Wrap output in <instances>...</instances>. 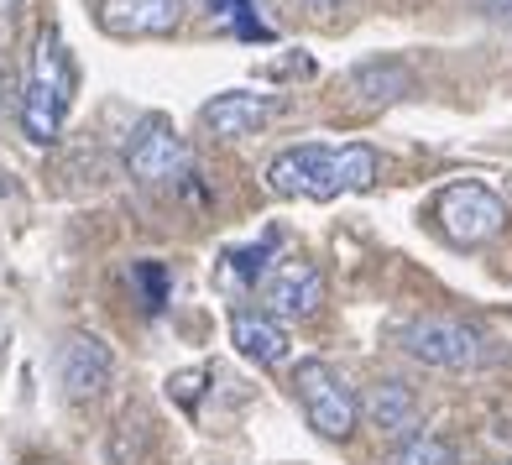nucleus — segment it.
Returning <instances> with one entry per match:
<instances>
[{"mask_svg": "<svg viewBox=\"0 0 512 465\" xmlns=\"http://www.w3.org/2000/svg\"><path fill=\"white\" fill-rule=\"evenodd\" d=\"M377 168H382L377 147H366V142H345V147L304 142L267 162V183L283 199H340V194L371 189Z\"/></svg>", "mask_w": 512, "mask_h": 465, "instance_id": "f257e3e1", "label": "nucleus"}, {"mask_svg": "<svg viewBox=\"0 0 512 465\" xmlns=\"http://www.w3.org/2000/svg\"><path fill=\"white\" fill-rule=\"evenodd\" d=\"M68 105H74V58H68L63 37H58L53 27H42L37 53H32L27 89H21V131H27L37 147L58 142Z\"/></svg>", "mask_w": 512, "mask_h": 465, "instance_id": "f03ea898", "label": "nucleus"}, {"mask_svg": "<svg viewBox=\"0 0 512 465\" xmlns=\"http://www.w3.org/2000/svg\"><path fill=\"white\" fill-rule=\"evenodd\" d=\"M293 392H298V403H304V418L314 424V434H324V439H351L356 434V424H361L356 392L330 361H298Z\"/></svg>", "mask_w": 512, "mask_h": 465, "instance_id": "7ed1b4c3", "label": "nucleus"}, {"mask_svg": "<svg viewBox=\"0 0 512 465\" xmlns=\"http://www.w3.org/2000/svg\"><path fill=\"white\" fill-rule=\"evenodd\" d=\"M403 351L424 366H445V371H471L486 361V335L465 319H445V314H424L403 324Z\"/></svg>", "mask_w": 512, "mask_h": 465, "instance_id": "20e7f679", "label": "nucleus"}, {"mask_svg": "<svg viewBox=\"0 0 512 465\" xmlns=\"http://www.w3.org/2000/svg\"><path fill=\"white\" fill-rule=\"evenodd\" d=\"M194 168L189 157V142L173 131V121H162V115H147L142 126L131 131L126 142V173L136 183H152V189H162V183H183Z\"/></svg>", "mask_w": 512, "mask_h": 465, "instance_id": "39448f33", "label": "nucleus"}, {"mask_svg": "<svg viewBox=\"0 0 512 465\" xmlns=\"http://www.w3.org/2000/svg\"><path fill=\"white\" fill-rule=\"evenodd\" d=\"M434 215H439V225H445V236L455 246H481L507 225V204L486 189V183L465 178V183H450V189L439 194Z\"/></svg>", "mask_w": 512, "mask_h": 465, "instance_id": "423d86ee", "label": "nucleus"}, {"mask_svg": "<svg viewBox=\"0 0 512 465\" xmlns=\"http://www.w3.org/2000/svg\"><path fill=\"white\" fill-rule=\"evenodd\" d=\"M115 377V356H110V345L100 335H68L63 340V351H58V382H63V398H74V403H89V398H100V392L110 387Z\"/></svg>", "mask_w": 512, "mask_h": 465, "instance_id": "0eeeda50", "label": "nucleus"}, {"mask_svg": "<svg viewBox=\"0 0 512 465\" xmlns=\"http://www.w3.org/2000/svg\"><path fill=\"white\" fill-rule=\"evenodd\" d=\"M272 115H277V100L262 95V89H225V95H215L199 110V121L215 142H241V136L262 131Z\"/></svg>", "mask_w": 512, "mask_h": 465, "instance_id": "6e6552de", "label": "nucleus"}, {"mask_svg": "<svg viewBox=\"0 0 512 465\" xmlns=\"http://www.w3.org/2000/svg\"><path fill=\"white\" fill-rule=\"evenodd\" d=\"M262 298H267V309L277 319H309L324 304V272L314 262H283L267 277Z\"/></svg>", "mask_w": 512, "mask_h": 465, "instance_id": "1a4fd4ad", "label": "nucleus"}, {"mask_svg": "<svg viewBox=\"0 0 512 465\" xmlns=\"http://www.w3.org/2000/svg\"><path fill=\"white\" fill-rule=\"evenodd\" d=\"M356 413H361L377 434H413V424H418V398H413L408 382L382 377V382L366 387V398H356Z\"/></svg>", "mask_w": 512, "mask_h": 465, "instance_id": "9d476101", "label": "nucleus"}, {"mask_svg": "<svg viewBox=\"0 0 512 465\" xmlns=\"http://www.w3.org/2000/svg\"><path fill=\"white\" fill-rule=\"evenodd\" d=\"M183 16V0H105V32L115 37H162Z\"/></svg>", "mask_w": 512, "mask_h": 465, "instance_id": "9b49d317", "label": "nucleus"}, {"mask_svg": "<svg viewBox=\"0 0 512 465\" xmlns=\"http://www.w3.org/2000/svg\"><path fill=\"white\" fill-rule=\"evenodd\" d=\"M230 340H236V351H241L246 361H256V366L288 361V330H283L272 314L236 309V314H230Z\"/></svg>", "mask_w": 512, "mask_h": 465, "instance_id": "f8f14e48", "label": "nucleus"}, {"mask_svg": "<svg viewBox=\"0 0 512 465\" xmlns=\"http://www.w3.org/2000/svg\"><path fill=\"white\" fill-rule=\"evenodd\" d=\"M351 89H356L361 105H392V100H403L413 89V74L398 58H371V63H361L351 74Z\"/></svg>", "mask_w": 512, "mask_h": 465, "instance_id": "ddd939ff", "label": "nucleus"}, {"mask_svg": "<svg viewBox=\"0 0 512 465\" xmlns=\"http://www.w3.org/2000/svg\"><path fill=\"white\" fill-rule=\"evenodd\" d=\"M204 6H209V21H220V27H230L236 37L272 42V27L256 16V0H204Z\"/></svg>", "mask_w": 512, "mask_h": 465, "instance_id": "4468645a", "label": "nucleus"}, {"mask_svg": "<svg viewBox=\"0 0 512 465\" xmlns=\"http://www.w3.org/2000/svg\"><path fill=\"white\" fill-rule=\"evenodd\" d=\"M392 465H460V455L439 434H408L398 455H392Z\"/></svg>", "mask_w": 512, "mask_h": 465, "instance_id": "2eb2a0df", "label": "nucleus"}, {"mask_svg": "<svg viewBox=\"0 0 512 465\" xmlns=\"http://www.w3.org/2000/svg\"><path fill=\"white\" fill-rule=\"evenodd\" d=\"M230 267L241 272V283H262L267 267H272V246H241V251H230Z\"/></svg>", "mask_w": 512, "mask_h": 465, "instance_id": "dca6fc26", "label": "nucleus"}, {"mask_svg": "<svg viewBox=\"0 0 512 465\" xmlns=\"http://www.w3.org/2000/svg\"><path fill=\"white\" fill-rule=\"evenodd\" d=\"M131 277L142 283V304H147V314H157V309H162V298H168V272H162L157 262H142Z\"/></svg>", "mask_w": 512, "mask_h": 465, "instance_id": "f3484780", "label": "nucleus"}, {"mask_svg": "<svg viewBox=\"0 0 512 465\" xmlns=\"http://www.w3.org/2000/svg\"><path fill=\"white\" fill-rule=\"evenodd\" d=\"M168 392H173L183 408H194L199 392H204V371H178V377H168Z\"/></svg>", "mask_w": 512, "mask_h": 465, "instance_id": "a211bd4d", "label": "nucleus"}, {"mask_svg": "<svg viewBox=\"0 0 512 465\" xmlns=\"http://www.w3.org/2000/svg\"><path fill=\"white\" fill-rule=\"evenodd\" d=\"M481 11H486V16H507V21H512V0H481Z\"/></svg>", "mask_w": 512, "mask_h": 465, "instance_id": "6ab92c4d", "label": "nucleus"}, {"mask_svg": "<svg viewBox=\"0 0 512 465\" xmlns=\"http://www.w3.org/2000/svg\"><path fill=\"white\" fill-rule=\"evenodd\" d=\"M298 6H309V11H330V6H340V0H298Z\"/></svg>", "mask_w": 512, "mask_h": 465, "instance_id": "aec40b11", "label": "nucleus"}, {"mask_svg": "<svg viewBox=\"0 0 512 465\" xmlns=\"http://www.w3.org/2000/svg\"><path fill=\"white\" fill-rule=\"evenodd\" d=\"M11 6H16V0H0V11H11Z\"/></svg>", "mask_w": 512, "mask_h": 465, "instance_id": "412c9836", "label": "nucleus"}, {"mask_svg": "<svg viewBox=\"0 0 512 465\" xmlns=\"http://www.w3.org/2000/svg\"><path fill=\"white\" fill-rule=\"evenodd\" d=\"M497 465H512V460H497Z\"/></svg>", "mask_w": 512, "mask_h": 465, "instance_id": "4be33fe9", "label": "nucleus"}]
</instances>
